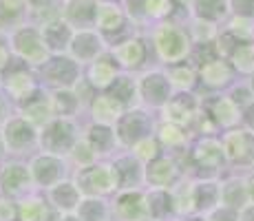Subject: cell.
Here are the masks:
<instances>
[{
    "label": "cell",
    "mask_w": 254,
    "mask_h": 221,
    "mask_svg": "<svg viewBox=\"0 0 254 221\" xmlns=\"http://www.w3.org/2000/svg\"><path fill=\"white\" fill-rule=\"evenodd\" d=\"M230 60L241 71H254V42H243L230 53Z\"/></svg>",
    "instance_id": "11"
},
{
    "label": "cell",
    "mask_w": 254,
    "mask_h": 221,
    "mask_svg": "<svg viewBox=\"0 0 254 221\" xmlns=\"http://www.w3.org/2000/svg\"><path fill=\"white\" fill-rule=\"evenodd\" d=\"M40 29H42V38H45L47 49L51 53L69 51V44H71V38H73V33H75V29H71L62 18L42 24Z\"/></svg>",
    "instance_id": "8"
},
{
    "label": "cell",
    "mask_w": 254,
    "mask_h": 221,
    "mask_svg": "<svg viewBox=\"0 0 254 221\" xmlns=\"http://www.w3.org/2000/svg\"><path fill=\"white\" fill-rule=\"evenodd\" d=\"M62 2H64V0H62Z\"/></svg>",
    "instance_id": "18"
},
{
    "label": "cell",
    "mask_w": 254,
    "mask_h": 221,
    "mask_svg": "<svg viewBox=\"0 0 254 221\" xmlns=\"http://www.w3.org/2000/svg\"><path fill=\"white\" fill-rule=\"evenodd\" d=\"M9 47L13 56L29 65H45L51 53L42 38V29L33 22H24L22 27L9 33Z\"/></svg>",
    "instance_id": "2"
},
{
    "label": "cell",
    "mask_w": 254,
    "mask_h": 221,
    "mask_svg": "<svg viewBox=\"0 0 254 221\" xmlns=\"http://www.w3.org/2000/svg\"><path fill=\"white\" fill-rule=\"evenodd\" d=\"M95 13L97 0H64L60 18L71 29L80 31V29H95Z\"/></svg>",
    "instance_id": "5"
},
{
    "label": "cell",
    "mask_w": 254,
    "mask_h": 221,
    "mask_svg": "<svg viewBox=\"0 0 254 221\" xmlns=\"http://www.w3.org/2000/svg\"><path fill=\"white\" fill-rule=\"evenodd\" d=\"M175 4H177V7H186V9H190L192 0H175Z\"/></svg>",
    "instance_id": "16"
},
{
    "label": "cell",
    "mask_w": 254,
    "mask_h": 221,
    "mask_svg": "<svg viewBox=\"0 0 254 221\" xmlns=\"http://www.w3.org/2000/svg\"><path fill=\"white\" fill-rule=\"evenodd\" d=\"M128 13L124 9V2H109V0H97V13H95V31L109 40L115 33H122V29L128 22Z\"/></svg>",
    "instance_id": "4"
},
{
    "label": "cell",
    "mask_w": 254,
    "mask_h": 221,
    "mask_svg": "<svg viewBox=\"0 0 254 221\" xmlns=\"http://www.w3.org/2000/svg\"><path fill=\"white\" fill-rule=\"evenodd\" d=\"M230 16L254 20V0H230Z\"/></svg>",
    "instance_id": "13"
},
{
    "label": "cell",
    "mask_w": 254,
    "mask_h": 221,
    "mask_svg": "<svg viewBox=\"0 0 254 221\" xmlns=\"http://www.w3.org/2000/svg\"><path fill=\"white\" fill-rule=\"evenodd\" d=\"M91 77L95 84L106 86L115 80V58L113 56H106L102 53L97 60L91 62Z\"/></svg>",
    "instance_id": "9"
},
{
    "label": "cell",
    "mask_w": 254,
    "mask_h": 221,
    "mask_svg": "<svg viewBox=\"0 0 254 221\" xmlns=\"http://www.w3.org/2000/svg\"><path fill=\"white\" fill-rule=\"evenodd\" d=\"M100 2H102V0H100ZM109 2H124V0H109Z\"/></svg>",
    "instance_id": "17"
},
{
    "label": "cell",
    "mask_w": 254,
    "mask_h": 221,
    "mask_svg": "<svg viewBox=\"0 0 254 221\" xmlns=\"http://www.w3.org/2000/svg\"><path fill=\"white\" fill-rule=\"evenodd\" d=\"M150 42H153L159 60L166 62V65L182 62L192 51V40H190L188 29H184L182 24L173 20L155 24L153 33H150Z\"/></svg>",
    "instance_id": "1"
},
{
    "label": "cell",
    "mask_w": 254,
    "mask_h": 221,
    "mask_svg": "<svg viewBox=\"0 0 254 221\" xmlns=\"http://www.w3.org/2000/svg\"><path fill=\"white\" fill-rule=\"evenodd\" d=\"M201 75L206 77V82H210V84H221V82H226L228 77H230V69H228L226 60L214 58V60H210L203 65Z\"/></svg>",
    "instance_id": "10"
},
{
    "label": "cell",
    "mask_w": 254,
    "mask_h": 221,
    "mask_svg": "<svg viewBox=\"0 0 254 221\" xmlns=\"http://www.w3.org/2000/svg\"><path fill=\"white\" fill-rule=\"evenodd\" d=\"M111 56L122 67H139L146 58V40L139 36H128L111 47Z\"/></svg>",
    "instance_id": "6"
},
{
    "label": "cell",
    "mask_w": 254,
    "mask_h": 221,
    "mask_svg": "<svg viewBox=\"0 0 254 221\" xmlns=\"http://www.w3.org/2000/svg\"><path fill=\"white\" fill-rule=\"evenodd\" d=\"M11 47H9V36L7 33H0V71H4L11 60Z\"/></svg>",
    "instance_id": "14"
},
{
    "label": "cell",
    "mask_w": 254,
    "mask_h": 221,
    "mask_svg": "<svg viewBox=\"0 0 254 221\" xmlns=\"http://www.w3.org/2000/svg\"><path fill=\"white\" fill-rule=\"evenodd\" d=\"M29 86H31V77H29L24 71H16V73H11V75L7 77V88H9V93H11V95H16V97L24 95Z\"/></svg>",
    "instance_id": "12"
},
{
    "label": "cell",
    "mask_w": 254,
    "mask_h": 221,
    "mask_svg": "<svg viewBox=\"0 0 254 221\" xmlns=\"http://www.w3.org/2000/svg\"><path fill=\"white\" fill-rule=\"evenodd\" d=\"M11 219V206H9V201L0 199V221H9Z\"/></svg>",
    "instance_id": "15"
},
{
    "label": "cell",
    "mask_w": 254,
    "mask_h": 221,
    "mask_svg": "<svg viewBox=\"0 0 254 221\" xmlns=\"http://www.w3.org/2000/svg\"><path fill=\"white\" fill-rule=\"evenodd\" d=\"M106 40L100 31L95 29H80L73 33L71 44H69V53L77 65H91L93 60L106 53Z\"/></svg>",
    "instance_id": "3"
},
{
    "label": "cell",
    "mask_w": 254,
    "mask_h": 221,
    "mask_svg": "<svg viewBox=\"0 0 254 221\" xmlns=\"http://www.w3.org/2000/svg\"><path fill=\"white\" fill-rule=\"evenodd\" d=\"M188 13L221 27L230 18V0H192Z\"/></svg>",
    "instance_id": "7"
}]
</instances>
